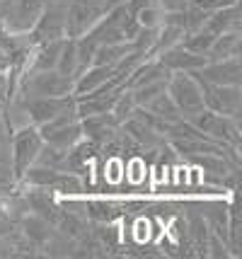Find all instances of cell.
I'll return each instance as SVG.
<instances>
[{
	"label": "cell",
	"instance_id": "obj_1",
	"mask_svg": "<svg viewBox=\"0 0 242 259\" xmlns=\"http://www.w3.org/2000/svg\"><path fill=\"white\" fill-rule=\"evenodd\" d=\"M44 146V138L39 134V128L34 124H27L15 128L8 138V148H10V162H12V175H15V182H20L27 167L34 165L36 153Z\"/></svg>",
	"mask_w": 242,
	"mask_h": 259
},
{
	"label": "cell",
	"instance_id": "obj_2",
	"mask_svg": "<svg viewBox=\"0 0 242 259\" xmlns=\"http://www.w3.org/2000/svg\"><path fill=\"white\" fill-rule=\"evenodd\" d=\"M186 121L199 128L201 134H206L208 138L218 141V143H228V146L240 148V119L235 116H225V114H216L211 109H201V112L186 116Z\"/></svg>",
	"mask_w": 242,
	"mask_h": 259
},
{
	"label": "cell",
	"instance_id": "obj_3",
	"mask_svg": "<svg viewBox=\"0 0 242 259\" xmlns=\"http://www.w3.org/2000/svg\"><path fill=\"white\" fill-rule=\"evenodd\" d=\"M165 90L172 97V102L177 104V109L182 112L184 119L204 109L201 85H199V80H196L191 73H186V70H174V73H170Z\"/></svg>",
	"mask_w": 242,
	"mask_h": 259
},
{
	"label": "cell",
	"instance_id": "obj_4",
	"mask_svg": "<svg viewBox=\"0 0 242 259\" xmlns=\"http://www.w3.org/2000/svg\"><path fill=\"white\" fill-rule=\"evenodd\" d=\"M49 0H8L0 5V29L12 34H27L44 12Z\"/></svg>",
	"mask_w": 242,
	"mask_h": 259
},
{
	"label": "cell",
	"instance_id": "obj_5",
	"mask_svg": "<svg viewBox=\"0 0 242 259\" xmlns=\"http://www.w3.org/2000/svg\"><path fill=\"white\" fill-rule=\"evenodd\" d=\"M29 44H46V41H56V39H66V3L58 0H49L44 12L36 17L32 29L27 32Z\"/></svg>",
	"mask_w": 242,
	"mask_h": 259
},
{
	"label": "cell",
	"instance_id": "obj_6",
	"mask_svg": "<svg viewBox=\"0 0 242 259\" xmlns=\"http://www.w3.org/2000/svg\"><path fill=\"white\" fill-rule=\"evenodd\" d=\"M107 12L104 0H68L66 3V36L78 39L87 34Z\"/></svg>",
	"mask_w": 242,
	"mask_h": 259
},
{
	"label": "cell",
	"instance_id": "obj_7",
	"mask_svg": "<svg viewBox=\"0 0 242 259\" xmlns=\"http://www.w3.org/2000/svg\"><path fill=\"white\" fill-rule=\"evenodd\" d=\"M191 75H194V73H191ZM196 80H199V85H201V95H204V107H206V109L240 119V112H242V88L240 85H211V82H204L201 78H196Z\"/></svg>",
	"mask_w": 242,
	"mask_h": 259
},
{
	"label": "cell",
	"instance_id": "obj_8",
	"mask_svg": "<svg viewBox=\"0 0 242 259\" xmlns=\"http://www.w3.org/2000/svg\"><path fill=\"white\" fill-rule=\"evenodd\" d=\"M196 78L211 85H242V56L223 58V61H211L199 70H189Z\"/></svg>",
	"mask_w": 242,
	"mask_h": 259
},
{
	"label": "cell",
	"instance_id": "obj_9",
	"mask_svg": "<svg viewBox=\"0 0 242 259\" xmlns=\"http://www.w3.org/2000/svg\"><path fill=\"white\" fill-rule=\"evenodd\" d=\"M73 102H75L73 95H63V97H32V100H24V109H27V116H29V124L41 126L46 124L49 119H54L58 112H63Z\"/></svg>",
	"mask_w": 242,
	"mask_h": 259
},
{
	"label": "cell",
	"instance_id": "obj_10",
	"mask_svg": "<svg viewBox=\"0 0 242 259\" xmlns=\"http://www.w3.org/2000/svg\"><path fill=\"white\" fill-rule=\"evenodd\" d=\"M155 58H158L167 70H172V73L174 70H186V73H189V70H199V68H204L208 63L204 54H194V51L184 49L182 44L162 51L160 56H155Z\"/></svg>",
	"mask_w": 242,
	"mask_h": 259
},
{
	"label": "cell",
	"instance_id": "obj_11",
	"mask_svg": "<svg viewBox=\"0 0 242 259\" xmlns=\"http://www.w3.org/2000/svg\"><path fill=\"white\" fill-rule=\"evenodd\" d=\"M80 126H82V136H85L87 141L97 143V148L102 146V143H107V141H109V138L116 134V128H119V124L114 121L112 112L82 116V119H80Z\"/></svg>",
	"mask_w": 242,
	"mask_h": 259
},
{
	"label": "cell",
	"instance_id": "obj_12",
	"mask_svg": "<svg viewBox=\"0 0 242 259\" xmlns=\"http://www.w3.org/2000/svg\"><path fill=\"white\" fill-rule=\"evenodd\" d=\"M208 32H213L216 36L225 32H242V10H240V3H232L228 8H220V10L211 12L206 20Z\"/></svg>",
	"mask_w": 242,
	"mask_h": 259
},
{
	"label": "cell",
	"instance_id": "obj_13",
	"mask_svg": "<svg viewBox=\"0 0 242 259\" xmlns=\"http://www.w3.org/2000/svg\"><path fill=\"white\" fill-rule=\"evenodd\" d=\"M17 228H20V233H22L29 242H34L39 249L44 247V242H46L49 237L54 235V230H56L46 218H41V215H36V213H29V211L17 221Z\"/></svg>",
	"mask_w": 242,
	"mask_h": 259
},
{
	"label": "cell",
	"instance_id": "obj_14",
	"mask_svg": "<svg viewBox=\"0 0 242 259\" xmlns=\"http://www.w3.org/2000/svg\"><path fill=\"white\" fill-rule=\"evenodd\" d=\"M242 56V32H225L213 39L211 49L206 51V61H223V58Z\"/></svg>",
	"mask_w": 242,
	"mask_h": 259
},
{
	"label": "cell",
	"instance_id": "obj_15",
	"mask_svg": "<svg viewBox=\"0 0 242 259\" xmlns=\"http://www.w3.org/2000/svg\"><path fill=\"white\" fill-rule=\"evenodd\" d=\"M61 46H63V39L46 41V44H36L32 49L29 68L27 70H54L58 61V54H61Z\"/></svg>",
	"mask_w": 242,
	"mask_h": 259
},
{
	"label": "cell",
	"instance_id": "obj_16",
	"mask_svg": "<svg viewBox=\"0 0 242 259\" xmlns=\"http://www.w3.org/2000/svg\"><path fill=\"white\" fill-rule=\"evenodd\" d=\"M85 215L90 223H112L124 215V206L107 199H92V201H85Z\"/></svg>",
	"mask_w": 242,
	"mask_h": 259
},
{
	"label": "cell",
	"instance_id": "obj_17",
	"mask_svg": "<svg viewBox=\"0 0 242 259\" xmlns=\"http://www.w3.org/2000/svg\"><path fill=\"white\" fill-rule=\"evenodd\" d=\"M148 114H153L155 119H160L162 124H174V121H179V119H184L182 112L177 109V104L172 102V97L167 95V90H162L160 95H155L153 100L143 107Z\"/></svg>",
	"mask_w": 242,
	"mask_h": 259
},
{
	"label": "cell",
	"instance_id": "obj_18",
	"mask_svg": "<svg viewBox=\"0 0 242 259\" xmlns=\"http://www.w3.org/2000/svg\"><path fill=\"white\" fill-rule=\"evenodd\" d=\"M133 49V41H116V44H97L92 66H112L114 68L121 58Z\"/></svg>",
	"mask_w": 242,
	"mask_h": 259
},
{
	"label": "cell",
	"instance_id": "obj_19",
	"mask_svg": "<svg viewBox=\"0 0 242 259\" xmlns=\"http://www.w3.org/2000/svg\"><path fill=\"white\" fill-rule=\"evenodd\" d=\"M41 138H44V143H51V146L70 148L73 143H78L82 138V126H80V121H73V124L54 128V131H49V134H41Z\"/></svg>",
	"mask_w": 242,
	"mask_h": 259
},
{
	"label": "cell",
	"instance_id": "obj_20",
	"mask_svg": "<svg viewBox=\"0 0 242 259\" xmlns=\"http://www.w3.org/2000/svg\"><path fill=\"white\" fill-rule=\"evenodd\" d=\"M66 150L68 148H58V146H51V143H44L41 150L36 153L34 165L49 167V169H66Z\"/></svg>",
	"mask_w": 242,
	"mask_h": 259
},
{
	"label": "cell",
	"instance_id": "obj_21",
	"mask_svg": "<svg viewBox=\"0 0 242 259\" xmlns=\"http://www.w3.org/2000/svg\"><path fill=\"white\" fill-rule=\"evenodd\" d=\"M213 39H216V34L208 32L206 27H201V29H196V32L184 34L179 44L184 46V49H189V51H194V54H204V56H206V51L211 49Z\"/></svg>",
	"mask_w": 242,
	"mask_h": 259
},
{
	"label": "cell",
	"instance_id": "obj_22",
	"mask_svg": "<svg viewBox=\"0 0 242 259\" xmlns=\"http://www.w3.org/2000/svg\"><path fill=\"white\" fill-rule=\"evenodd\" d=\"M136 109H138V104H136V100H133L131 90H128V88H124V90L119 92L114 107H112V116H114L116 124L121 126L126 119H131V116L136 114Z\"/></svg>",
	"mask_w": 242,
	"mask_h": 259
},
{
	"label": "cell",
	"instance_id": "obj_23",
	"mask_svg": "<svg viewBox=\"0 0 242 259\" xmlns=\"http://www.w3.org/2000/svg\"><path fill=\"white\" fill-rule=\"evenodd\" d=\"M56 70L75 80V39H68V36L63 39V46H61V54H58L56 61Z\"/></svg>",
	"mask_w": 242,
	"mask_h": 259
},
{
	"label": "cell",
	"instance_id": "obj_24",
	"mask_svg": "<svg viewBox=\"0 0 242 259\" xmlns=\"http://www.w3.org/2000/svg\"><path fill=\"white\" fill-rule=\"evenodd\" d=\"M206 257H211V259H228V257H230V247H228V240H223V237L216 235L213 230H208Z\"/></svg>",
	"mask_w": 242,
	"mask_h": 259
},
{
	"label": "cell",
	"instance_id": "obj_25",
	"mask_svg": "<svg viewBox=\"0 0 242 259\" xmlns=\"http://www.w3.org/2000/svg\"><path fill=\"white\" fill-rule=\"evenodd\" d=\"M136 20H138V24L146 27V29H158L162 22V8L160 5H148V8H143V10L136 15Z\"/></svg>",
	"mask_w": 242,
	"mask_h": 259
},
{
	"label": "cell",
	"instance_id": "obj_26",
	"mask_svg": "<svg viewBox=\"0 0 242 259\" xmlns=\"http://www.w3.org/2000/svg\"><path fill=\"white\" fill-rule=\"evenodd\" d=\"M194 3L201 8V10L216 12V10H220V8H228V5H232V3H240V0H194Z\"/></svg>",
	"mask_w": 242,
	"mask_h": 259
},
{
	"label": "cell",
	"instance_id": "obj_27",
	"mask_svg": "<svg viewBox=\"0 0 242 259\" xmlns=\"http://www.w3.org/2000/svg\"><path fill=\"white\" fill-rule=\"evenodd\" d=\"M189 0H158V5L162 8V12H170V10H184Z\"/></svg>",
	"mask_w": 242,
	"mask_h": 259
},
{
	"label": "cell",
	"instance_id": "obj_28",
	"mask_svg": "<svg viewBox=\"0 0 242 259\" xmlns=\"http://www.w3.org/2000/svg\"><path fill=\"white\" fill-rule=\"evenodd\" d=\"M10 97V88H8V73L0 70V104Z\"/></svg>",
	"mask_w": 242,
	"mask_h": 259
},
{
	"label": "cell",
	"instance_id": "obj_29",
	"mask_svg": "<svg viewBox=\"0 0 242 259\" xmlns=\"http://www.w3.org/2000/svg\"><path fill=\"white\" fill-rule=\"evenodd\" d=\"M8 138H10V134L5 131V126H3V121H0V146H5V143H8Z\"/></svg>",
	"mask_w": 242,
	"mask_h": 259
},
{
	"label": "cell",
	"instance_id": "obj_30",
	"mask_svg": "<svg viewBox=\"0 0 242 259\" xmlns=\"http://www.w3.org/2000/svg\"><path fill=\"white\" fill-rule=\"evenodd\" d=\"M58 3H68V0H58Z\"/></svg>",
	"mask_w": 242,
	"mask_h": 259
},
{
	"label": "cell",
	"instance_id": "obj_31",
	"mask_svg": "<svg viewBox=\"0 0 242 259\" xmlns=\"http://www.w3.org/2000/svg\"><path fill=\"white\" fill-rule=\"evenodd\" d=\"M0 3H8V0H0Z\"/></svg>",
	"mask_w": 242,
	"mask_h": 259
},
{
	"label": "cell",
	"instance_id": "obj_32",
	"mask_svg": "<svg viewBox=\"0 0 242 259\" xmlns=\"http://www.w3.org/2000/svg\"><path fill=\"white\" fill-rule=\"evenodd\" d=\"M0 107H3V104H0Z\"/></svg>",
	"mask_w": 242,
	"mask_h": 259
}]
</instances>
